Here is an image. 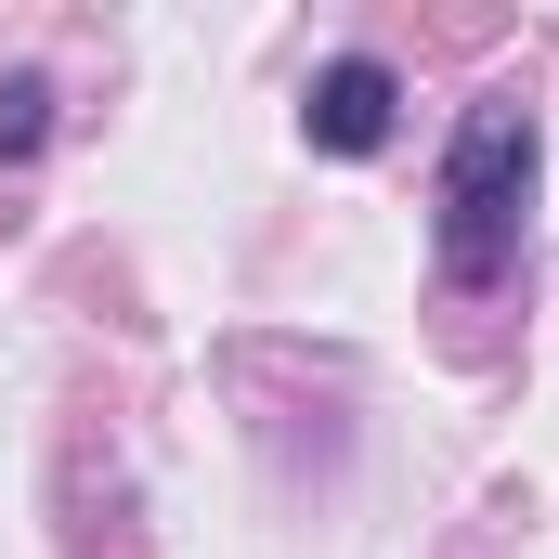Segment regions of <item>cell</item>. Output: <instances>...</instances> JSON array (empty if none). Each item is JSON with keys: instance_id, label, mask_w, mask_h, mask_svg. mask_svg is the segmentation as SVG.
I'll return each instance as SVG.
<instances>
[{"instance_id": "obj_1", "label": "cell", "mask_w": 559, "mask_h": 559, "mask_svg": "<svg viewBox=\"0 0 559 559\" xmlns=\"http://www.w3.org/2000/svg\"><path fill=\"white\" fill-rule=\"evenodd\" d=\"M442 274L455 286H495L521 261V209H534V105L521 92H481L468 105V131L442 156Z\"/></svg>"}, {"instance_id": "obj_2", "label": "cell", "mask_w": 559, "mask_h": 559, "mask_svg": "<svg viewBox=\"0 0 559 559\" xmlns=\"http://www.w3.org/2000/svg\"><path fill=\"white\" fill-rule=\"evenodd\" d=\"M391 105H404V92H391V66H378V52H338V66L312 79L299 131L325 143V156H378V143H391Z\"/></svg>"}, {"instance_id": "obj_3", "label": "cell", "mask_w": 559, "mask_h": 559, "mask_svg": "<svg viewBox=\"0 0 559 559\" xmlns=\"http://www.w3.org/2000/svg\"><path fill=\"white\" fill-rule=\"evenodd\" d=\"M39 131H52V92L39 79H0V156H39Z\"/></svg>"}]
</instances>
